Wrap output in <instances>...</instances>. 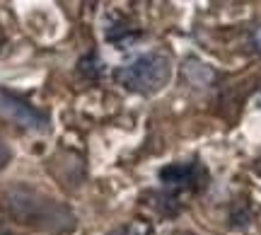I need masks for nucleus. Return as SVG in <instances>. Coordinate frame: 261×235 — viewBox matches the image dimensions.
Here are the masks:
<instances>
[{
  "label": "nucleus",
  "mask_w": 261,
  "mask_h": 235,
  "mask_svg": "<svg viewBox=\"0 0 261 235\" xmlns=\"http://www.w3.org/2000/svg\"><path fill=\"white\" fill-rule=\"evenodd\" d=\"M3 201L10 216L27 228L44 230V233H68L75 228V214L70 208L27 184L8 187Z\"/></svg>",
  "instance_id": "f257e3e1"
},
{
  "label": "nucleus",
  "mask_w": 261,
  "mask_h": 235,
  "mask_svg": "<svg viewBox=\"0 0 261 235\" xmlns=\"http://www.w3.org/2000/svg\"><path fill=\"white\" fill-rule=\"evenodd\" d=\"M172 78V61L162 51H150L140 54L130 63L116 70V80L138 95H155L160 92Z\"/></svg>",
  "instance_id": "f03ea898"
},
{
  "label": "nucleus",
  "mask_w": 261,
  "mask_h": 235,
  "mask_svg": "<svg viewBox=\"0 0 261 235\" xmlns=\"http://www.w3.org/2000/svg\"><path fill=\"white\" fill-rule=\"evenodd\" d=\"M0 119L8 124H15L27 131H46L48 116L34 104H29L24 97L0 87Z\"/></svg>",
  "instance_id": "7ed1b4c3"
},
{
  "label": "nucleus",
  "mask_w": 261,
  "mask_h": 235,
  "mask_svg": "<svg viewBox=\"0 0 261 235\" xmlns=\"http://www.w3.org/2000/svg\"><path fill=\"white\" fill-rule=\"evenodd\" d=\"M160 179L167 187L177 189H198L203 187L205 172L198 162H184V165H169L160 170Z\"/></svg>",
  "instance_id": "20e7f679"
},
{
  "label": "nucleus",
  "mask_w": 261,
  "mask_h": 235,
  "mask_svg": "<svg viewBox=\"0 0 261 235\" xmlns=\"http://www.w3.org/2000/svg\"><path fill=\"white\" fill-rule=\"evenodd\" d=\"M184 76L191 80L194 85H208L211 80H213V70L205 66V63H201V61H196V58H189L187 66H184Z\"/></svg>",
  "instance_id": "39448f33"
},
{
  "label": "nucleus",
  "mask_w": 261,
  "mask_h": 235,
  "mask_svg": "<svg viewBox=\"0 0 261 235\" xmlns=\"http://www.w3.org/2000/svg\"><path fill=\"white\" fill-rule=\"evenodd\" d=\"M10 158H12V153H10V146H8L5 141H3V138H0V170L8 165Z\"/></svg>",
  "instance_id": "423d86ee"
},
{
  "label": "nucleus",
  "mask_w": 261,
  "mask_h": 235,
  "mask_svg": "<svg viewBox=\"0 0 261 235\" xmlns=\"http://www.w3.org/2000/svg\"><path fill=\"white\" fill-rule=\"evenodd\" d=\"M104 235H136V230L130 226H121V228H114V230H109V233H104Z\"/></svg>",
  "instance_id": "0eeeda50"
},
{
  "label": "nucleus",
  "mask_w": 261,
  "mask_h": 235,
  "mask_svg": "<svg viewBox=\"0 0 261 235\" xmlns=\"http://www.w3.org/2000/svg\"><path fill=\"white\" fill-rule=\"evenodd\" d=\"M256 46L261 49V29H259V34H256Z\"/></svg>",
  "instance_id": "6e6552de"
},
{
  "label": "nucleus",
  "mask_w": 261,
  "mask_h": 235,
  "mask_svg": "<svg viewBox=\"0 0 261 235\" xmlns=\"http://www.w3.org/2000/svg\"><path fill=\"white\" fill-rule=\"evenodd\" d=\"M254 170H256V172H259V175H261V160H259V162H256V165H254Z\"/></svg>",
  "instance_id": "1a4fd4ad"
},
{
  "label": "nucleus",
  "mask_w": 261,
  "mask_h": 235,
  "mask_svg": "<svg viewBox=\"0 0 261 235\" xmlns=\"http://www.w3.org/2000/svg\"><path fill=\"white\" fill-rule=\"evenodd\" d=\"M3 235H10V233H3Z\"/></svg>",
  "instance_id": "9d476101"
}]
</instances>
